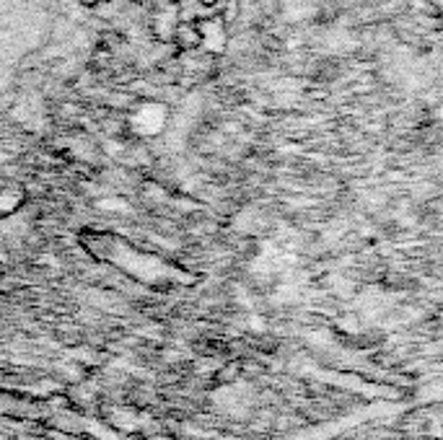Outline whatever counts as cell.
<instances>
[{
	"mask_svg": "<svg viewBox=\"0 0 443 440\" xmlns=\"http://www.w3.org/2000/svg\"><path fill=\"white\" fill-rule=\"evenodd\" d=\"M433 3H438V8H443V0H433Z\"/></svg>",
	"mask_w": 443,
	"mask_h": 440,
	"instance_id": "6da1fadb",
	"label": "cell"
}]
</instances>
